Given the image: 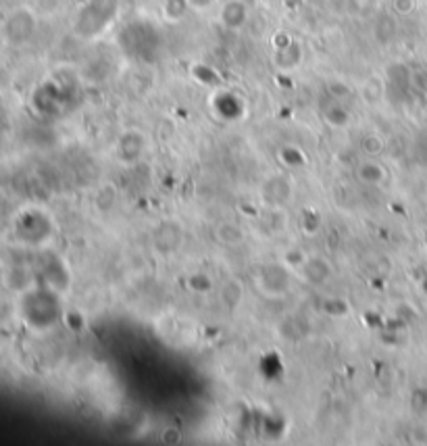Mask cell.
I'll return each mask as SVG.
<instances>
[{"instance_id": "6da1fadb", "label": "cell", "mask_w": 427, "mask_h": 446, "mask_svg": "<svg viewBox=\"0 0 427 446\" xmlns=\"http://www.w3.org/2000/svg\"><path fill=\"white\" fill-rule=\"evenodd\" d=\"M290 284H292V276H290L288 267L281 263L263 265L261 271L256 273V286L261 288V292H265L267 296L286 294L290 290Z\"/></svg>"}, {"instance_id": "7a4b0ae2", "label": "cell", "mask_w": 427, "mask_h": 446, "mask_svg": "<svg viewBox=\"0 0 427 446\" xmlns=\"http://www.w3.org/2000/svg\"><path fill=\"white\" fill-rule=\"evenodd\" d=\"M183 244V227L178 222H163L154 227L153 249L161 256L175 255Z\"/></svg>"}, {"instance_id": "3957f363", "label": "cell", "mask_w": 427, "mask_h": 446, "mask_svg": "<svg viewBox=\"0 0 427 446\" xmlns=\"http://www.w3.org/2000/svg\"><path fill=\"white\" fill-rule=\"evenodd\" d=\"M294 196V186L292 182L281 175V173H275L269 175L263 184H261V198L267 207L271 209H281L283 205H288Z\"/></svg>"}, {"instance_id": "277c9868", "label": "cell", "mask_w": 427, "mask_h": 446, "mask_svg": "<svg viewBox=\"0 0 427 446\" xmlns=\"http://www.w3.org/2000/svg\"><path fill=\"white\" fill-rule=\"evenodd\" d=\"M146 148H148V142H146L144 134L131 129V131H125L119 138V142L115 146V153H117V159L121 161V163L134 165V163H138L144 157Z\"/></svg>"}, {"instance_id": "5b68a950", "label": "cell", "mask_w": 427, "mask_h": 446, "mask_svg": "<svg viewBox=\"0 0 427 446\" xmlns=\"http://www.w3.org/2000/svg\"><path fill=\"white\" fill-rule=\"evenodd\" d=\"M301 273L310 286H325L334 276V267L325 256L313 255L306 256L305 263L301 265Z\"/></svg>"}, {"instance_id": "8992f818", "label": "cell", "mask_w": 427, "mask_h": 446, "mask_svg": "<svg viewBox=\"0 0 427 446\" xmlns=\"http://www.w3.org/2000/svg\"><path fill=\"white\" fill-rule=\"evenodd\" d=\"M213 238L217 244L227 246V249H236L240 244H244L246 232L234 222H219L213 227Z\"/></svg>"}, {"instance_id": "52a82bcc", "label": "cell", "mask_w": 427, "mask_h": 446, "mask_svg": "<svg viewBox=\"0 0 427 446\" xmlns=\"http://www.w3.org/2000/svg\"><path fill=\"white\" fill-rule=\"evenodd\" d=\"M244 300V284L238 278H229L219 286V303L227 309L234 311L242 305Z\"/></svg>"}, {"instance_id": "ba28073f", "label": "cell", "mask_w": 427, "mask_h": 446, "mask_svg": "<svg viewBox=\"0 0 427 446\" xmlns=\"http://www.w3.org/2000/svg\"><path fill=\"white\" fill-rule=\"evenodd\" d=\"M248 19V9L242 0H229L221 9V21L229 30H240Z\"/></svg>"}, {"instance_id": "9c48e42d", "label": "cell", "mask_w": 427, "mask_h": 446, "mask_svg": "<svg viewBox=\"0 0 427 446\" xmlns=\"http://www.w3.org/2000/svg\"><path fill=\"white\" fill-rule=\"evenodd\" d=\"M357 180L365 186H379L386 180V169L375 161H363L357 167Z\"/></svg>"}, {"instance_id": "30bf717a", "label": "cell", "mask_w": 427, "mask_h": 446, "mask_svg": "<svg viewBox=\"0 0 427 446\" xmlns=\"http://www.w3.org/2000/svg\"><path fill=\"white\" fill-rule=\"evenodd\" d=\"M188 288L194 292V294H211L213 292V278L205 271H196L192 276H188Z\"/></svg>"}, {"instance_id": "8fae6325", "label": "cell", "mask_w": 427, "mask_h": 446, "mask_svg": "<svg viewBox=\"0 0 427 446\" xmlns=\"http://www.w3.org/2000/svg\"><path fill=\"white\" fill-rule=\"evenodd\" d=\"M359 148H361V153L365 157H377L384 151V140L379 136H375V134H367V136L361 138Z\"/></svg>"}, {"instance_id": "7c38bea8", "label": "cell", "mask_w": 427, "mask_h": 446, "mask_svg": "<svg viewBox=\"0 0 427 446\" xmlns=\"http://www.w3.org/2000/svg\"><path fill=\"white\" fill-rule=\"evenodd\" d=\"M115 198H117V194H115V190L111 186H102L98 190V194H96V209H100V211L111 209L115 205Z\"/></svg>"}, {"instance_id": "4fadbf2b", "label": "cell", "mask_w": 427, "mask_h": 446, "mask_svg": "<svg viewBox=\"0 0 427 446\" xmlns=\"http://www.w3.org/2000/svg\"><path fill=\"white\" fill-rule=\"evenodd\" d=\"M323 311L328 315H332V317H344V315H348L350 309H348L346 300H342V298H330V300L323 303Z\"/></svg>"}, {"instance_id": "5bb4252c", "label": "cell", "mask_w": 427, "mask_h": 446, "mask_svg": "<svg viewBox=\"0 0 427 446\" xmlns=\"http://www.w3.org/2000/svg\"><path fill=\"white\" fill-rule=\"evenodd\" d=\"M325 117H328V124H332L334 128H342L348 124V113L340 104H332V111H328Z\"/></svg>"}, {"instance_id": "9a60e30c", "label": "cell", "mask_w": 427, "mask_h": 446, "mask_svg": "<svg viewBox=\"0 0 427 446\" xmlns=\"http://www.w3.org/2000/svg\"><path fill=\"white\" fill-rule=\"evenodd\" d=\"M183 438V432L182 428H178V425H165L163 428V432H161V440L165 442V445H180Z\"/></svg>"}, {"instance_id": "2e32d148", "label": "cell", "mask_w": 427, "mask_h": 446, "mask_svg": "<svg viewBox=\"0 0 427 446\" xmlns=\"http://www.w3.org/2000/svg\"><path fill=\"white\" fill-rule=\"evenodd\" d=\"M279 157L286 161L288 165H298V163L303 161V153H301L298 148H294V146H288V148H283V151L279 153Z\"/></svg>"}, {"instance_id": "e0dca14e", "label": "cell", "mask_w": 427, "mask_h": 446, "mask_svg": "<svg viewBox=\"0 0 427 446\" xmlns=\"http://www.w3.org/2000/svg\"><path fill=\"white\" fill-rule=\"evenodd\" d=\"M328 92L332 94L334 100H342L344 96L350 94V88L346 86V84H340V82H332L330 86H328Z\"/></svg>"}]
</instances>
